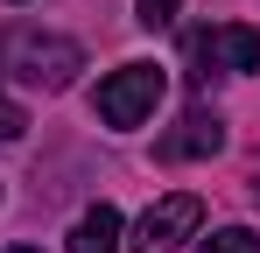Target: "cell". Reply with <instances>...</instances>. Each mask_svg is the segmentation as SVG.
<instances>
[{
	"instance_id": "cell-1",
	"label": "cell",
	"mask_w": 260,
	"mask_h": 253,
	"mask_svg": "<svg viewBox=\"0 0 260 253\" xmlns=\"http://www.w3.org/2000/svg\"><path fill=\"white\" fill-rule=\"evenodd\" d=\"M0 71L21 84H36V91H63V84L85 71V49L63 36H36V28H14V36H0Z\"/></svg>"
},
{
	"instance_id": "cell-2",
	"label": "cell",
	"mask_w": 260,
	"mask_h": 253,
	"mask_svg": "<svg viewBox=\"0 0 260 253\" xmlns=\"http://www.w3.org/2000/svg\"><path fill=\"white\" fill-rule=\"evenodd\" d=\"M162 91H169V78H162V64H120V71H106L99 78V91H91V113L106 126H141L155 106H162Z\"/></svg>"
},
{
	"instance_id": "cell-3",
	"label": "cell",
	"mask_w": 260,
	"mask_h": 253,
	"mask_svg": "<svg viewBox=\"0 0 260 253\" xmlns=\"http://www.w3.org/2000/svg\"><path fill=\"white\" fill-rule=\"evenodd\" d=\"M197 218H204V204H197L190 190H176V197H162V204H155L141 225H134L127 253H176L190 232H197Z\"/></svg>"
},
{
	"instance_id": "cell-4",
	"label": "cell",
	"mask_w": 260,
	"mask_h": 253,
	"mask_svg": "<svg viewBox=\"0 0 260 253\" xmlns=\"http://www.w3.org/2000/svg\"><path fill=\"white\" fill-rule=\"evenodd\" d=\"M190 56L211 64V71H260V28H246V21L197 28V36H190Z\"/></svg>"
},
{
	"instance_id": "cell-5",
	"label": "cell",
	"mask_w": 260,
	"mask_h": 253,
	"mask_svg": "<svg viewBox=\"0 0 260 253\" xmlns=\"http://www.w3.org/2000/svg\"><path fill=\"white\" fill-rule=\"evenodd\" d=\"M218 148H225V120L204 113V106H197V113H183V126L155 141V155H162V162H190V155H218Z\"/></svg>"
},
{
	"instance_id": "cell-6",
	"label": "cell",
	"mask_w": 260,
	"mask_h": 253,
	"mask_svg": "<svg viewBox=\"0 0 260 253\" xmlns=\"http://www.w3.org/2000/svg\"><path fill=\"white\" fill-rule=\"evenodd\" d=\"M120 232H127L120 211H113V204H91L85 218L71 225V253H113V246H120Z\"/></svg>"
},
{
	"instance_id": "cell-7",
	"label": "cell",
	"mask_w": 260,
	"mask_h": 253,
	"mask_svg": "<svg viewBox=\"0 0 260 253\" xmlns=\"http://www.w3.org/2000/svg\"><path fill=\"white\" fill-rule=\"evenodd\" d=\"M197 253H260V232L253 225H218L211 239H197Z\"/></svg>"
},
{
	"instance_id": "cell-8",
	"label": "cell",
	"mask_w": 260,
	"mask_h": 253,
	"mask_svg": "<svg viewBox=\"0 0 260 253\" xmlns=\"http://www.w3.org/2000/svg\"><path fill=\"white\" fill-rule=\"evenodd\" d=\"M176 7H183V0H134V21H141V28H169Z\"/></svg>"
},
{
	"instance_id": "cell-9",
	"label": "cell",
	"mask_w": 260,
	"mask_h": 253,
	"mask_svg": "<svg viewBox=\"0 0 260 253\" xmlns=\"http://www.w3.org/2000/svg\"><path fill=\"white\" fill-rule=\"evenodd\" d=\"M21 134H28V113H21V106L0 91V148H7V141H21Z\"/></svg>"
},
{
	"instance_id": "cell-10",
	"label": "cell",
	"mask_w": 260,
	"mask_h": 253,
	"mask_svg": "<svg viewBox=\"0 0 260 253\" xmlns=\"http://www.w3.org/2000/svg\"><path fill=\"white\" fill-rule=\"evenodd\" d=\"M253 204H260V169H253Z\"/></svg>"
},
{
	"instance_id": "cell-11",
	"label": "cell",
	"mask_w": 260,
	"mask_h": 253,
	"mask_svg": "<svg viewBox=\"0 0 260 253\" xmlns=\"http://www.w3.org/2000/svg\"><path fill=\"white\" fill-rule=\"evenodd\" d=\"M14 253H36V246H14Z\"/></svg>"
}]
</instances>
